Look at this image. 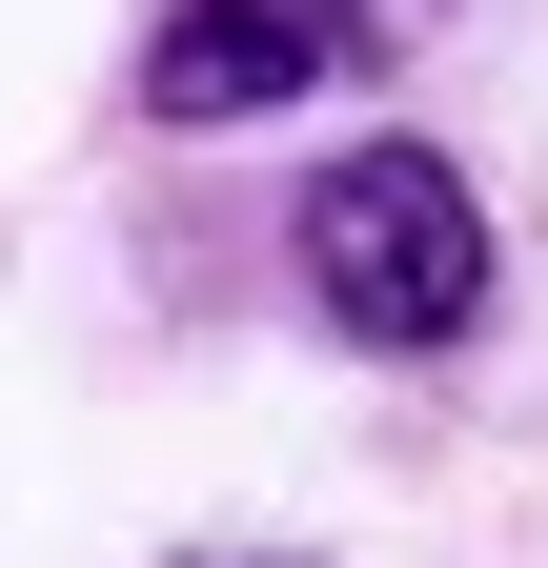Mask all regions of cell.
Segmentation results:
<instances>
[{
	"mask_svg": "<svg viewBox=\"0 0 548 568\" xmlns=\"http://www.w3.org/2000/svg\"><path fill=\"white\" fill-rule=\"evenodd\" d=\"M285 284H305V325L346 345V366H447V345L508 305V224H488V183H467V142L346 122L285 183Z\"/></svg>",
	"mask_w": 548,
	"mask_h": 568,
	"instance_id": "cell-1",
	"label": "cell"
},
{
	"mask_svg": "<svg viewBox=\"0 0 548 568\" xmlns=\"http://www.w3.org/2000/svg\"><path fill=\"white\" fill-rule=\"evenodd\" d=\"M386 61H406V21H386V0H163V21H143V61H122V102H143L163 142H203V122L346 102V82H386Z\"/></svg>",
	"mask_w": 548,
	"mask_h": 568,
	"instance_id": "cell-2",
	"label": "cell"
},
{
	"mask_svg": "<svg viewBox=\"0 0 548 568\" xmlns=\"http://www.w3.org/2000/svg\"><path fill=\"white\" fill-rule=\"evenodd\" d=\"M163 568H325V548H163Z\"/></svg>",
	"mask_w": 548,
	"mask_h": 568,
	"instance_id": "cell-3",
	"label": "cell"
},
{
	"mask_svg": "<svg viewBox=\"0 0 548 568\" xmlns=\"http://www.w3.org/2000/svg\"><path fill=\"white\" fill-rule=\"evenodd\" d=\"M386 21H406V41H427V21H447V0H386Z\"/></svg>",
	"mask_w": 548,
	"mask_h": 568,
	"instance_id": "cell-4",
	"label": "cell"
}]
</instances>
